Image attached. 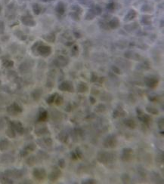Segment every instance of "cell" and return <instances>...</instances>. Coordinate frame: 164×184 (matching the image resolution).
<instances>
[{"label": "cell", "instance_id": "obj_18", "mask_svg": "<svg viewBox=\"0 0 164 184\" xmlns=\"http://www.w3.org/2000/svg\"><path fill=\"white\" fill-rule=\"evenodd\" d=\"M47 117H48V112H47V111L43 110L42 112L40 113V116H39V121H41V122L45 121V119H47Z\"/></svg>", "mask_w": 164, "mask_h": 184}, {"label": "cell", "instance_id": "obj_12", "mask_svg": "<svg viewBox=\"0 0 164 184\" xmlns=\"http://www.w3.org/2000/svg\"><path fill=\"white\" fill-rule=\"evenodd\" d=\"M56 11L58 13H59L60 15H64V11H65V6H64V4L63 2H59L58 5H57V7H56Z\"/></svg>", "mask_w": 164, "mask_h": 184}, {"label": "cell", "instance_id": "obj_34", "mask_svg": "<svg viewBox=\"0 0 164 184\" xmlns=\"http://www.w3.org/2000/svg\"><path fill=\"white\" fill-rule=\"evenodd\" d=\"M1 9H2V8H1V5H0V11H1Z\"/></svg>", "mask_w": 164, "mask_h": 184}, {"label": "cell", "instance_id": "obj_2", "mask_svg": "<svg viewBox=\"0 0 164 184\" xmlns=\"http://www.w3.org/2000/svg\"><path fill=\"white\" fill-rule=\"evenodd\" d=\"M117 139L115 137L114 135H110L107 137V138L105 140V142H104V146L106 147H114L116 146L117 145Z\"/></svg>", "mask_w": 164, "mask_h": 184}, {"label": "cell", "instance_id": "obj_19", "mask_svg": "<svg viewBox=\"0 0 164 184\" xmlns=\"http://www.w3.org/2000/svg\"><path fill=\"white\" fill-rule=\"evenodd\" d=\"M33 10L36 15H40V13L41 12V7L38 4H34L33 5Z\"/></svg>", "mask_w": 164, "mask_h": 184}, {"label": "cell", "instance_id": "obj_11", "mask_svg": "<svg viewBox=\"0 0 164 184\" xmlns=\"http://www.w3.org/2000/svg\"><path fill=\"white\" fill-rule=\"evenodd\" d=\"M22 22L23 23L24 25H27V26H35L36 23L35 21H33V19L31 18H22Z\"/></svg>", "mask_w": 164, "mask_h": 184}, {"label": "cell", "instance_id": "obj_32", "mask_svg": "<svg viewBox=\"0 0 164 184\" xmlns=\"http://www.w3.org/2000/svg\"><path fill=\"white\" fill-rule=\"evenodd\" d=\"M71 155H72V158L73 159H77V154H76V152H72L71 153Z\"/></svg>", "mask_w": 164, "mask_h": 184}, {"label": "cell", "instance_id": "obj_20", "mask_svg": "<svg viewBox=\"0 0 164 184\" xmlns=\"http://www.w3.org/2000/svg\"><path fill=\"white\" fill-rule=\"evenodd\" d=\"M87 86L85 83H80L79 85H78V91L80 92H85L86 90H87Z\"/></svg>", "mask_w": 164, "mask_h": 184}, {"label": "cell", "instance_id": "obj_31", "mask_svg": "<svg viewBox=\"0 0 164 184\" xmlns=\"http://www.w3.org/2000/svg\"><path fill=\"white\" fill-rule=\"evenodd\" d=\"M95 180H86V182H82V183H95Z\"/></svg>", "mask_w": 164, "mask_h": 184}, {"label": "cell", "instance_id": "obj_16", "mask_svg": "<svg viewBox=\"0 0 164 184\" xmlns=\"http://www.w3.org/2000/svg\"><path fill=\"white\" fill-rule=\"evenodd\" d=\"M124 124H125L126 126H128L129 128H135V127L136 126L135 122L133 120H130V119H126V120H125Z\"/></svg>", "mask_w": 164, "mask_h": 184}, {"label": "cell", "instance_id": "obj_3", "mask_svg": "<svg viewBox=\"0 0 164 184\" xmlns=\"http://www.w3.org/2000/svg\"><path fill=\"white\" fill-rule=\"evenodd\" d=\"M33 176L37 179V180H43L45 177V175H46V173H45V171L43 170V169H39V168H36L34 171H33Z\"/></svg>", "mask_w": 164, "mask_h": 184}, {"label": "cell", "instance_id": "obj_22", "mask_svg": "<svg viewBox=\"0 0 164 184\" xmlns=\"http://www.w3.org/2000/svg\"><path fill=\"white\" fill-rule=\"evenodd\" d=\"M57 95V94H52V95H51V96H49L48 97V98L47 99V103H48V104H51V103H52L55 101V96Z\"/></svg>", "mask_w": 164, "mask_h": 184}, {"label": "cell", "instance_id": "obj_26", "mask_svg": "<svg viewBox=\"0 0 164 184\" xmlns=\"http://www.w3.org/2000/svg\"><path fill=\"white\" fill-rule=\"evenodd\" d=\"M122 180H123V182H127L129 180V177L128 174H123V177H122Z\"/></svg>", "mask_w": 164, "mask_h": 184}, {"label": "cell", "instance_id": "obj_5", "mask_svg": "<svg viewBox=\"0 0 164 184\" xmlns=\"http://www.w3.org/2000/svg\"><path fill=\"white\" fill-rule=\"evenodd\" d=\"M112 155L109 153H105V152H101L99 155H98V159L99 162H103V163H106V162H108L110 159V157Z\"/></svg>", "mask_w": 164, "mask_h": 184}, {"label": "cell", "instance_id": "obj_30", "mask_svg": "<svg viewBox=\"0 0 164 184\" xmlns=\"http://www.w3.org/2000/svg\"><path fill=\"white\" fill-rule=\"evenodd\" d=\"M108 9H113V8H114V3H110V4H108V5H107V7Z\"/></svg>", "mask_w": 164, "mask_h": 184}, {"label": "cell", "instance_id": "obj_1", "mask_svg": "<svg viewBox=\"0 0 164 184\" xmlns=\"http://www.w3.org/2000/svg\"><path fill=\"white\" fill-rule=\"evenodd\" d=\"M37 51L39 52V54L42 56H48L51 54L52 52V49L49 46L47 45H40L38 47Z\"/></svg>", "mask_w": 164, "mask_h": 184}, {"label": "cell", "instance_id": "obj_21", "mask_svg": "<svg viewBox=\"0 0 164 184\" xmlns=\"http://www.w3.org/2000/svg\"><path fill=\"white\" fill-rule=\"evenodd\" d=\"M6 134H7V135H8L9 137H15V131H14V129H13L12 128L8 129L7 131H6Z\"/></svg>", "mask_w": 164, "mask_h": 184}, {"label": "cell", "instance_id": "obj_4", "mask_svg": "<svg viewBox=\"0 0 164 184\" xmlns=\"http://www.w3.org/2000/svg\"><path fill=\"white\" fill-rule=\"evenodd\" d=\"M58 88L61 91H73V87L72 84L69 82H64L59 85Z\"/></svg>", "mask_w": 164, "mask_h": 184}, {"label": "cell", "instance_id": "obj_6", "mask_svg": "<svg viewBox=\"0 0 164 184\" xmlns=\"http://www.w3.org/2000/svg\"><path fill=\"white\" fill-rule=\"evenodd\" d=\"M132 154V150L131 149H124L123 151V155H122V159L124 161H129L131 159Z\"/></svg>", "mask_w": 164, "mask_h": 184}, {"label": "cell", "instance_id": "obj_29", "mask_svg": "<svg viewBox=\"0 0 164 184\" xmlns=\"http://www.w3.org/2000/svg\"><path fill=\"white\" fill-rule=\"evenodd\" d=\"M45 143H46L48 146H51V145L52 144V140L50 138H47V139H45Z\"/></svg>", "mask_w": 164, "mask_h": 184}, {"label": "cell", "instance_id": "obj_8", "mask_svg": "<svg viewBox=\"0 0 164 184\" xmlns=\"http://www.w3.org/2000/svg\"><path fill=\"white\" fill-rule=\"evenodd\" d=\"M157 82H158V81L157 79H154V78H147L145 80L146 84L150 88H154L157 85Z\"/></svg>", "mask_w": 164, "mask_h": 184}, {"label": "cell", "instance_id": "obj_15", "mask_svg": "<svg viewBox=\"0 0 164 184\" xmlns=\"http://www.w3.org/2000/svg\"><path fill=\"white\" fill-rule=\"evenodd\" d=\"M138 119H139L142 122H143L144 123H146V124H147V123L149 122H150V116H147V115H145V114H142V115L138 116Z\"/></svg>", "mask_w": 164, "mask_h": 184}, {"label": "cell", "instance_id": "obj_7", "mask_svg": "<svg viewBox=\"0 0 164 184\" xmlns=\"http://www.w3.org/2000/svg\"><path fill=\"white\" fill-rule=\"evenodd\" d=\"M61 174V171L58 169H55L48 176V178L51 181H55L56 180Z\"/></svg>", "mask_w": 164, "mask_h": 184}, {"label": "cell", "instance_id": "obj_27", "mask_svg": "<svg viewBox=\"0 0 164 184\" xmlns=\"http://www.w3.org/2000/svg\"><path fill=\"white\" fill-rule=\"evenodd\" d=\"M58 165L61 167V168H64V166H65V161L64 159H60L59 162H58Z\"/></svg>", "mask_w": 164, "mask_h": 184}, {"label": "cell", "instance_id": "obj_24", "mask_svg": "<svg viewBox=\"0 0 164 184\" xmlns=\"http://www.w3.org/2000/svg\"><path fill=\"white\" fill-rule=\"evenodd\" d=\"M147 110L152 114H158V112H159L158 110H157L154 108H151V107H147Z\"/></svg>", "mask_w": 164, "mask_h": 184}, {"label": "cell", "instance_id": "obj_25", "mask_svg": "<svg viewBox=\"0 0 164 184\" xmlns=\"http://www.w3.org/2000/svg\"><path fill=\"white\" fill-rule=\"evenodd\" d=\"M13 64H14V63L11 61H5L4 62V66L5 67H11V66H13Z\"/></svg>", "mask_w": 164, "mask_h": 184}, {"label": "cell", "instance_id": "obj_28", "mask_svg": "<svg viewBox=\"0 0 164 184\" xmlns=\"http://www.w3.org/2000/svg\"><path fill=\"white\" fill-rule=\"evenodd\" d=\"M35 148H36V145L35 144H30L27 147V149H28L30 150H33V149H35Z\"/></svg>", "mask_w": 164, "mask_h": 184}, {"label": "cell", "instance_id": "obj_13", "mask_svg": "<svg viewBox=\"0 0 164 184\" xmlns=\"http://www.w3.org/2000/svg\"><path fill=\"white\" fill-rule=\"evenodd\" d=\"M136 16V13L135 12V11L131 10L128 12V14L125 16V21H130L135 18V17Z\"/></svg>", "mask_w": 164, "mask_h": 184}, {"label": "cell", "instance_id": "obj_17", "mask_svg": "<svg viewBox=\"0 0 164 184\" xmlns=\"http://www.w3.org/2000/svg\"><path fill=\"white\" fill-rule=\"evenodd\" d=\"M58 137H59V139H60V140H61V142H66L67 140V138H68V135H67V134L65 131L61 132V133L59 134Z\"/></svg>", "mask_w": 164, "mask_h": 184}, {"label": "cell", "instance_id": "obj_10", "mask_svg": "<svg viewBox=\"0 0 164 184\" xmlns=\"http://www.w3.org/2000/svg\"><path fill=\"white\" fill-rule=\"evenodd\" d=\"M109 26L112 29H116L120 26V21L117 18H113L109 23Z\"/></svg>", "mask_w": 164, "mask_h": 184}, {"label": "cell", "instance_id": "obj_33", "mask_svg": "<svg viewBox=\"0 0 164 184\" xmlns=\"http://www.w3.org/2000/svg\"><path fill=\"white\" fill-rule=\"evenodd\" d=\"M90 101H91L92 103H95V99L93 98L92 97H90Z\"/></svg>", "mask_w": 164, "mask_h": 184}, {"label": "cell", "instance_id": "obj_23", "mask_svg": "<svg viewBox=\"0 0 164 184\" xmlns=\"http://www.w3.org/2000/svg\"><path fill=\"white\" fill-rule=\"evenodd\" d=\"M63 97H62L61 96H59V95H58V97H55V101L56 102V104L57 105H60V104H61L62 103H63Z\"/></svg>", "mask_w": 164, "mask_h": 184}, {"label": "cell", "instance_id": "obj_14", "mask_svg": "<svg viewBox=\"0 0 164 184\" xmlns=\"http://www.w3.org/2000/svg\"><path fill=\"white\" fill-rule=\"evenodd\" d=\"M8 141L7 140H2L0 141V150L3 151V150H5L8 149Z\"/></svg>", "mask_w": 164, "mask_h": 184}, {"label": "cell", "instance_id": "obj_9", "mask_svg": "<svg viewBox=\"0 0 164 184\" xmlns=\"http://www.w3.org/2000/svg\"><path fill=\"white\" fill-rule=\"evenodd\" d=\"M11 124H12V128H13V129L16 130L18 132H19V133H21V134L23 133V128L21 123L17 122H12Z\"/></svg>", "mask_w": 164, "mask_h": 184}]
</instances>
